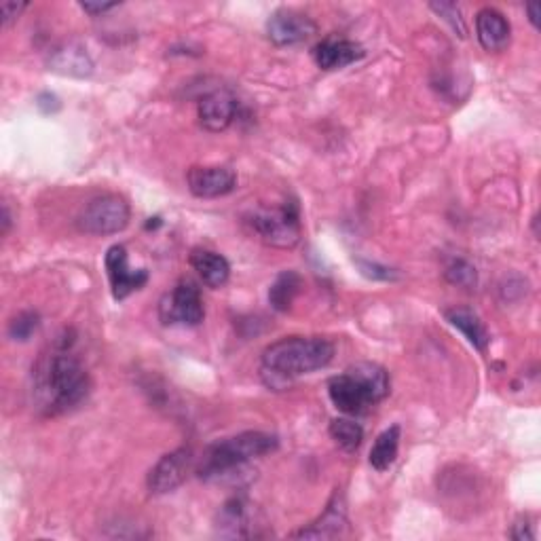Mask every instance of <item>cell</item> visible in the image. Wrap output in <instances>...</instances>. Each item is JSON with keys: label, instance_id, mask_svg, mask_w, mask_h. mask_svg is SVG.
<instances>
[{"label": "cell", "instance_id": "1", "mask_svg": "<svg viewBox=\"0 0 541 541\" xmlns=\"http://www.w3.org/2000/svg\"><path fill=\"white\" fill-rule=\"evenodd\" d=\"M74 332L64 330L49 353H43L32 368V404L43 417H58L83 404L91 391L87 368L70 349Z\"/></svg>", "mask_w": 541, "mask_h": 541}, {"label": "cell", "instance_id": "2", "mask_svg": "<svg viewBox=\"0 0 541 541\" xmlns=\"http://www.w3.org/2000/svg\"><path fill=\"white\" fill-rule=\"evenodd\" d=\"M334 360V345L322 337H288L263 351V377L269 387H284L294 377L311 375Z\"/></svg>", "mask_w": 541, "mask_h": 541}, {"label": "cell", "instance_id": "3", "mask_svg": "<svg viewBox=\"0 0 541 541\" xmlns=\"http://www.w3.org/2000/svg\"><path fill=\"white\" fill-rule=\"evenodd\" d=\"M389 394V375L379 364L360 362L349 366L343 375L328 381V396L341 413L356 417L377 406Z\"/></svg>", "mask_w": 541, "mask_h": 541}, {"label": "cell", "instance_id": "4", "mask_svg": "<svg viewBox=\"0 0 541 541\" xmlns=\"http://www.w3.org/2000/svg\"><path fill=\"white\" fill-rule=\"evenodd\" d=\"M277 444V436L265 432H244L222 438L203 451L195 470L203 480L225 478L231 472L244 468L250 461L273 453Z\"/></svg>", "mask_w": 541, "mask_h": 541}, {"label": "cell", "instance_id": "5", "mask_svg": "<svg viewBox=\"0 0 541 541\" xmlns=\"http://www.w3.org/2000/svg\"><path fill=\"white\" fill-rule=\"evenodd\" d=\"M246 225L273 248L288 250L301 241V212L296 201H284L279 208H258L246 216Z\"/></svg>", "mask_w": 541, "mask_h": 541}, {"label": "cell", "instance_id": "6", "mask_svg": "<svg viewBox=\"0 0 541 541\" xmlns=\"http://www.w3.org/2000/svg\"><path fill=\"white\" fill-rule=\"evenodd\" d=\"M132 210L129 203L115 193L93 197L77 216V229L85 235H117L127 229Z\"/></svg>", "mask_w": 541, "mask_h": 541}, {"label": "cell", "instance_id": "7", "mask_svg": "<svg viewBox=\"0 0 541 541\" xmlns=\"http://www.w3.org/2000/svg\"><path fill=\"white\" fill-rule=\"evenodd\" d=\"M203 317V298L197 284L191 279H180L159 301V320L163 326H199Z\"/></svg>", "mask_w": 541, "mask_h": 541}, {"label": "cell", "instance_id": "8", "mask_svg": "<svg viewBox=\"0 0 541 541\" xmlns=\"http://www.w3.org/2000/svg\"><path fill=\"white\" fill-rule=\"evenodd\" d=\"M195 470V455L189 446L163 455L146 476V487L153 495H167L176 491Z\"/></svg>", "mask_w": 541, "mask_h": 541}, {"label": "cell", "instance_id": "9", "mask_svg": "<svg viewBox=\"0 0 541 541\" xmlns=\"http://www.w3.org/2000/svg\"><path fill=\"white\" fill-rule=\"evenodd\" d=\"M313 34H317V24L309 15L296 9H277L271 13L267 22V36L277 47L305 43Z\"/></svg>", "mask_w": 541, "mask_h": 541}, {"label": "cell", "instance_id": "10", "mask_svg": "<svg viewBox=\"0 0 541 541\" xmlns=\"http://www.w3.org/2000/svg\"><path fill=\"white\" fill-rule=\"evenodd\" d=\"M189 191L199 199L225 197L237 189V174L227 165L191 167L186 174Z\"/></svg>", "mask_w": 541, "mask_h": 541}, {"label": "cell", "instance_id": "11", "mask_svg": "<svg viewBox=\"0 0 541 541\" xmlns=\"http://www.w3.org/2000/svg\"><path fill=\"white\" fill-rule=\"evenodd\" d=\"M106 271L110 279V288L117 301H125L129 294H134L148 282L146 269H129L127 250L123 246H113L106 252Z\"/></svg>", "mask_w": 541, "mask_h": 541}, {"label": "cell", "instance_id": "12", "mask_svg": "<svg viewBox=\"0 0 541 541\" xmlns=\"http://www.w3.org/2000/svg\"><path fill=\"white\" fill-rule=\"evenodd\" d=\"M239 104L229 91H212L199 102V123L212 134H220L237 119Z\"/></svg>", "mask_w": 541, "mask_h": 541}, {"label": "cell", "instance_id": "13", "mask_svg": "<svg viewBox=\"0 0 541 541\" xmlns=\"http://www.w3.org/2000/svg\"><path fill=\"white\" fill-rule=\"evenodd\" d=\"M347 529V503L343 493H334L328 501L324 514L313 520L309 527L294 531L290 537L294 539H334L341 537Z\"/></svg>", "mask_w": 541, "mask_h": 541}, {"label": "cell", "instance_id": "14", "mask_svg": "<svg viewBox=\"0 0 541 541\" xmlns=\"http://www.w3.org/2000/svg\"><path fill=\"white\" fill-rule=\"evenodd\" d=\"M218 533L222 537H258L256 514L246 497H233L218 512Z\"/></svg>", "mask_w": 541, "mask_h": 541}, {"label": "cell", "instance_id": "15", "mask_svg": "<svg viewBox=\"0 0 541 541\" xmlns=\"http://www.w3.org/2000/svg\"><path fill=\"white\" fill-rule=\"evenodd\" d=\"M476 34L484 51L499 53L510 45L512 26L508 17L493 7H484L476 15Z\"/></svg>", "mask_w": 541, "mask_h": 541}, {"label": "cell", "instance_id": "16", "mask_svg": "<svg viewBox=\"0 0 541 541\" xmlns=\"http://www.w3.org/2000/svg\"><path fill=\"white\" fill-rule=\"evenodd\" d=\"M364 47L349 39H324L313 49V60L322 70H341L364 58Z\"/></svg>", "mask_w": 541, "mask_h": 541}, {"label": "cell", "instance_id": "17", "mask_svg": "<svg viewBox=\"0 0 541 541\" xmlns=\"http://www.w3.org/2000/svg\"><path fill=\"white\" fill-rule=\"evenodd\" d=\"M191 267L197 271V275L201 277V282L208 288H222L227 286L229 277H231V265L229 260L214 252V250H205V248H195L189 256Z\"/></svg>", "mask_w": 541, "mask_h": 541}, {"label": "cell", "instance_id": "18", "mask_svg": "<svg viewBox=\"0 0 541 541\" xmlns=\"http://www.w3.org/2000/svg\"><path fill=\"white\" fill-rule=\"evenodd\" d=\"M47 64H49V70L64 74V77L85 79L93 72V62L89 58L87 49H83L77 43H66L58 49H53Z\"/></svg>", "mask_w": 541, "mask_h": 541}, {"label": "cell", "instance_id": "19", "mask_svg": "<svg viewBox=\"0 0 541 541\" xmlns=\"http://www.w3.org/2000/svg\"><path fill=\"white\" fill-rule=\"evenodd\" d=\"M446 322H449L453 328H457L468 343L478 349V351H487L489 343H491V334L487 330V326L482 324V320L478 317V313H474L468 307H451L444 311Z\"/></svg>", "mask_w": 541, "mask_h": 541}, {"label": "cell", "instance_id": "20", "mask_svg": "<svg viewBox=\"0 0 541 541\" xmlns=\"http://www.w3.org/2000/svg\"><path fill=\"white\" fill-rule=\"evenodd\" d=\"M400 438H402L400 425H391L383 434H379L375 446H372L370 451V465L377 472H387L391 465L396 463L400 451Z\"/></svg>", "mask_w": 541, "mask_h": 541}, {"label": "cell", "instance_id": "21", "mask_svg": "<svg viewBox=\"0 0 541 541\" xmlns=\"http://www.w3.org/2000/svg\"><path fill=\"white\" fill-rule=\"evenodd\" d=\"M301 288H303V277L296 271L279 273L269 288L271 307L279 313H286L292 307L294 298L298 296V292H301Z\"/></svg>", "mask_w": 541, "mask_h": 541}, {"label": "cell", "instance_id": "22", "mask_svg": "<svg viewBox=\"0 0 541 541\" xmlns=\"http://www.w3.org/2000/svg\"><path fill=\"white\" fill-rule=\"evenodd\" d=\"M330 438L337 442L345 453H356L364 442V429L351 419H334L328 427Z\"/></svg>", "mask_w": 541, "mask_h": 541}, {"label": "cell", "instance_id": "23", "mask_svg": "<svg viewBox=\"0 0 541 541\" xmlns=\"http://www.w3.org/2000/svg\"><path fill=\"white\" fill-rule=\"evenodd\" d=\"M444 279L457 288L472 290L478 284V273H476V267L472 263H468V260L455 258V260H451L449 267L444 269Z\"/></svg>", "mask_w": 541, "mask_h": 541}, {"label": "cell", "instance_id": "24", "mask_svg": "<svg viewBox=\"0 0 541 541\" xmlns=\"http://www.w3.org/2000/svg\"><path fill=\"white\" fill-rule=\"evenodd\" d=\"M41 326V315L36 313V311H22V313H17L13 320L9 322V328H7V334H9V339L11 341H28L32 334L39 330Z\"/></svg>", "mask_w": 541, "mask_h": 541}, {"label": "cell", "instance_id": "25", "mask_svg": "<svg viewBox=\"0 0 541 541\" xmlns=\"http://www.w3.org/2000/svg\"><path fill=\"white\" fill-rule=\"evenodd\" d=\"M429 7H432V11H436L446 24H451V28L459 36H465V22H463V17H461L459 5H455V3H432Z\"/></svg>", "mask_w": 541, "mask_h": 541}, {"label": "cell", "instance_id": "26", "mask_svg": "<svg viewBox=\"0 0 541 541\" xmlns=\"http://www.w3.org/2000/svg\"><path fill=\"white\" fill-rule=\"evenodd\" d=\"M356 263L362 275H366L368 279H377V282H396V279L400 277L396 269H389L377 263H368V260H356Z\"/></svg>", "mask_w": 541, "mask_h": 541}, {"label": "cell", "instance_id": "27", "mask_svg": "<svg viewBox=\"0 0 541 541\" xmlns=\"http://www.w3.org/2000/svg\"><path fill=\"white\" fill-rule=\"evenodd\" d=\"M28 9V3H15V0H5L0 5V13H3V26H11L17 17L22 15V11Z\"/></svg>", "mask_w": 541, "mask_h": 541}, {"label": "cell", "instance_id": "28", "mask_svg": "<svg viewBox=\"0 0 541 541\" xmlns=\"http://www.w3.org/2000/svg\"><path fill=\"white\" fill-rule=\"evenodd\" d=\"M510 537H512V539H518V541H522V539H525V541L535 539V533L531 531V525H529V520H527L525 516H522V518L516 522L514 529L510 531Z\"/></svg>", "mask_w": 541, "mask_h": 541}, {"label": "cell", "instance_id": "29", "mask_svg": "<svg viewBox=\"0 0 541 541\" xmlns=\"http://www.w3.org/2000/svg\"><path fill=\"white\" fill-rule=\"evenodd\" d=\"M36 106H39L45 115H49V113H55V110L60 108V100L55 98L53 93L45 91V93H41L39 98H36Z\"/></svg>", "mask_w": 541, "mask_h": 541}, {"label": "cell", "instance_id": "30", "mask_svg": "<svg viewBox=\"0 0 541 541\" xmlns=\"http://www.w3.org/2000/svg\"><path fill=\"white\" fill-rule=\"evenodd\" d=\"M119 3H81V9L89 15H102L110 9H117Z\"/></svg>", "mask_w": 541, "mask_h": 541}, {"label": "cell", "instance_id": "31", "mask_svg": "<svg viewBox=\"0 0 541 541\" xmlns=\"http://www.w3.org/2000/svg\"><path fill=\"white\" fill-rule=\"evenodd\" d=\"M11 225H13V220H11V212H9V205L3 203V218H0V233L7 235L11 231Z\"/></svg>", "mask_w": 541, "mask_h": 541}, {"label": "cell", "instance_id": "32", "mask_svg": "<svg viewBox=\"0 0 541 541\" xmlns=\"http://www.w3.org/2000/svg\"><path fill=\"white\" fill-rule=\"evenodd\" d=\"M527 13H529L531 24H533L535 28H539V5H535V3L527 5Z\"/></svg>", "mask_w": 541, "mask_h": 541}]
</instances>
